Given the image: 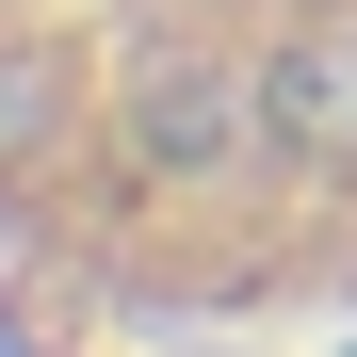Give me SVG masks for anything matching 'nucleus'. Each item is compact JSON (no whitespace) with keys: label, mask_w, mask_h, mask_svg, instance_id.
<instances>
[{"label":"nucleus","mask_w":357,"mask_h":357,"mask_svg":"<svg viewBox=\"0 0 357 357\" xmlns=\"http://www.w3.org/2000/svg\"><path fill=\"white\" fill-rule=\"evenodd\" d=\"M33 146H49V66L0 33V162H33Z\"/></svg>","instance_id":"obj_2"},{"label":"nucleus","mask_w":357,"mask_h":357,"mask_svg":"<svg viewBox=\"0 0 357 357\" xmlns=\"http://www.w3.org/2000/svg\"><path fill=\"white\" fill-rule=\"evenodd\" d=\"M260 146H292L309 178H357V33L260 49Z\"/></svg>","instance_id":"obj_1"}]
</instances>
